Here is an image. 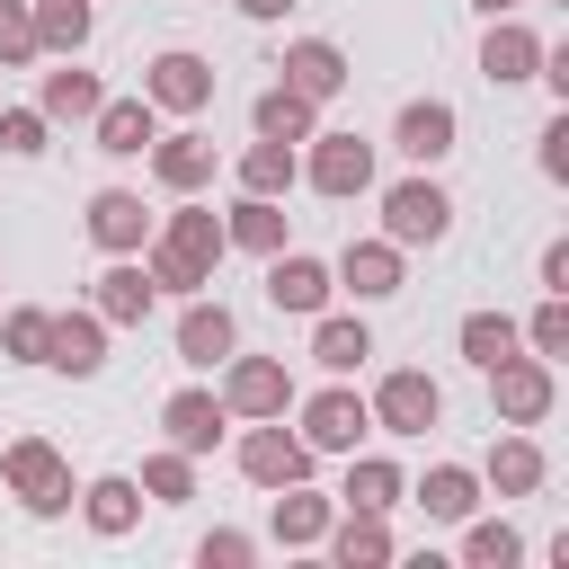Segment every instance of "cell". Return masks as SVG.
<instances>
[{"label":"cell","instance_id":"6da1fadb","mask_svg":"<svg viewBox=\"0 0 569 569\" xmlns=\"http://www.w3.org/2000/svg\"><path fill=\"white\" fill-rule=\"evenodd\" d=\"M0 480H9V498L27 507V516H62L80 489H71V462L44 445V436H18L9 453H0Z\"/></svg>","mask_w":569,"mask_h":569},{"label":"cell","instance_id":"7a4b0ae2","mask_svg":"<svg viewBox=\"0 0 569 569\" xmlns=\"http://www.w3.org/2000/svg\"><path fill=\"white\" fill-rule=\"evenodd\" d=\"M453 231V196L436 187V178H400L391 196H382V240H400V249H436Z\"/></svg>","mask_w":569,"mask_h":569},{"label":"cell","instance_id":"3957f363","mask_svg":"<svg viewBox=\"0 0 569 569\" xmlns=\"http://www.w3.org/2000/svg\"><path fill=\"white\" fill-rule=\"evenodd\" d=\"M222 409L231 418H284L293 409V373H284V356H222Z\"/></svg>","mask_w":569,"mask_h":569},{"label":"cell","instance_id":"277c9868","mask_svg":"<svg viewBox=\"0 0 569 569\" xmlns=\"http://www.w3.org/2000/svg\"><path fill=\"white\" fill-rule=\"evenodd\" d=\"M489 400H498V427H542L551 418V400H560V382H551V356H507V365H489Z\"/></svg>","mask_w":569,"mask_h":569},{"label":"cell","instance_id":"5b68a950","mask_svg":"<svg viewBox=\"0 0 569 569\" xmlns=\"http://www.w3.org/2000/svg\"><path fill=\"white\" fill-rule=\"evenodd\" d=\"M142 98H151L160 116H204V107H213V62L187 53V44H169V53L142 62Z\"/></svg>","mask_w":569,"mask_h":569},{"label":"cell","instance_id":"8992f818","mask_svg":"<svg viewBox=\"0 0 569 569\" xmlns=\"http://www.w3.org/2000/svg\"><path fill=\"white\" fill-rule=\"evenodd\" d=\"M293 436H302L311 453H356V445L373 436V409H365V400L347 391V373H338L329 391H311V400H302V427H293Z\"/></svg>","mask_w":569,"mask_h":569},{"label":"cell","instance_id":"52a82bcc","mask_svg":"<svg viewBox=\"0 0 569 569\" xmlns=\"http://www.w3.org/2000/svg\"><path fill=\"white\" fill-rule=\"evenodd\" d=\"M365 409H373V427H382V436H427V427L445 418V391H436L418 365H400V373H382V382H373V400H365Z\"/></svg>","mask_w":569,"mask_h":569},{"label":"cell","instance_id":"ba28073f","mask_svg":"<svg viewBox=\"0 0 569 569\" xmlns=\"http://www.w3.org/2000/svg\"><path fill=\"white\" fill-rule=\"evenodd\" d=\"M240 471L258 480V489H284V480H311V445L284 427V418H249V436H240Z\"/></svg>","mask_w":569,"mask_h":569},{"label":"cell","instance_id":"9c48e42d","mask_svg":"<svg viewBox=\"0 0 569 569\" xmlns=\"http://www.w3.org/2000/svg\"><path fill=\"white\" fill-rule=\"evenodd\" d=\"M302 178L320 187V196H365L373 187V142L365 133H311V160H302Z\"/></svg>","mask_w":569,"mask_h":569},{"label":"cell","instance_id":"30bf717a","mask_svg":"<svg viewBox=\"0 0 569 569\" xmlns=\"http://www.w3.org/2000/svg\"><path fill=\"white\" fill-rule=\"evenodd\" d=\"M151 231H160V213H151L133 187H98V196H89V240H98L107 258H133Z\"/></svg>","mask_w":569,"mask_h":569},{"label":"cell","instance_id":"8fae6325","mask_svg":"<svg viewBox=\"0 0 569 569\" xmlns=\"http://www.w3.org/2000/svg\"><path fill=\"white\" fill-rule=\"evenodd\" d=\"M453 142H462V116H453L445 98H409V107H400V124H391V151H400V160H418V169H436Z\"/></svg>","mask_w":569,"mask_h":569},{"label":"cell","instance_id":"7c38bea8","mask_svg":"<svg viewBox=\"0 0 569 569\" xmlns=\"http://www.w3.org/2000/svg\"><path fill=\"white\" fill-rule=\"evenodd\" d=\"M329 293H338V276H329L320 258H302V249H276V258H267V302H276V311L311 320V311H329Z\"/></svg>","mask_w":569,"mask_h":569},{"label":"cell","instance_id":"4fadbf2b","mask_svg":"<svg viewBox=\"0 0 569 569\" xmlns=\"http://www.w3.org/2000/svg\"><path fill=\"white\" fill-rule=\"evenodd\" d=\"M222 427H231L222 391H196V382H187V391H169V400H160V436H169L178 453H213V445H222Z\"/></svg>","mask_w":569,"mask_h":569},{"label":"cell","instance_id":"5bb4252c","mask_svg":"<svg viewBox=\"0 0 569 569\" xmlns=\"http://www.w3.org/2000/svg\"><path fill=\"white\" fill-rule=\"evenodd\" d=\"M276 71H284V89H302V98H311V107H329V98H338V89H347V71H356V62H347V53H338V44H329V36H293V44H284V62H276Z\"/></svg>","mask_w":569,"mask_h":569},{"label":"cell","instance_id":"9a60e30c","mask_svg":"<svg viewBox=\"0 0 569 569\" xmlns=\"http://www.w3.org/2000/svg\"><path fill=\"white\" fill-rule=\"evenodd\" d=\"M89 133H98V151H107V160H142V151H151V133H160V107H151L142 89H133V98H98Z\"/></svg>","mask_w":569,"mask_h":569},{"label":"cell","instance_id":"2e32d148","mask_svg":"<svg viewBox=\"0 0 569 569\" xmlns=\"http://www.w3.org/2000/svg\"><path fill=\"white\" fill-rule=\"evenodd\" d=\"M151 302H160V293H151L142 258H107V276L89 284V311H98L107 329H142V320H151Z\"/></svg>","mask_w":569,"mask_h":569},{"label":"cell","instance_id":"e0dca14e","mask_svg":"<svg viewBox=\"0 0 569 569\" xmlns=\"http://www.w3.org/2000/svg\"><path fill=\"white\" fill-rule=\"evenodd\" d=\"M240 347V320L222 311V302H204V293H187V311H178V365H196V373H213L222 356Z\"/></svg>","mask_w":569,"mask_h":569},{"label":"cell","instance_id":"ac0fdd59","mask_svg":"<svg viewBox=\"0 0 569 569\" xmlns=\"http://www.w3.org/2000/svg\"><path fill=\"white\" fill-rule=\"evenodd\" d=\"M329 276H338L356 302H391V293H400V240H347Z\"/></svg>","mask_w":569,"mask_h":569},{"label":"cell","instance_id":"d6986e66","mask_svg":"<svg viewBox=\"0 0 569 569\" xmlns=\"http://www.w3.org/2000/svg\"><path fill=\"white\" fill-rule=\"evenodd\" d=\"M44 365H53V373H71V382H89V373L107 365V320H98V311H53Z\"/></svg>","mask_w":569,"mask_h":569},{"label":"cell","instance_id":"ffe728a7","mask_svg":"<svg viewBox=\"0 0 569 569\" xmlns=\"http://www.w3.org/2000/svg\"><path fill=\"white\" fill-rule=\"evenodd\" d=\"M329 516H338V498H320L311 480H284V489H276V516H267V533H276L284 551H311V542L329 533Z\"/></svg>","mask_w":569,"mask_h":569},{"label":"cell","instance_id":"44dd1931","mask_svg":"<svg viewBox=\"0 0 569 569\" xmlns=\"http://www.w3.org/2000/svg\"><path fill=\"white\" fill-rule=\"evenodd\" d=\"M480 71H489L498 89L533 80V71H542V36H533V27H516V18H489V36H480Z\"/></svg>","mask_w":569,"mask_h":569},{"label":"cell","instance_id":"7402d4cb","mask_svg":"<svg viewBox=\"0 0 569 569\" xmlns=\"http://www.w3.org/2000/svg\"><path fill=\"white\" fill-rule=\"evenodd\" d=\"M71 507L89 516V533H107V542H116V533H133V525H142V480H124V471H98V480H89Z\"/></svg>","mask_w":569,"mask_h":569},{"label":"cell","instance_id":"603a6c76","mask_svg":"<svg viewBox=\"0 0 569 569\" xmlns=\"http://www.w3.org/2000/svg\"><path fill=\"white\" fill-rule=\"evenodd\" d=\"M320 542H329V560H338V569H382V560L400 551V542H391V525H382V516H365V507L329 516V533H320Z\"/></svg>","mask_w":569,"mask_h":569},{"label":"cell","instance_id":"cb8c5ba5","mask_svg":"<svg viewBox=\"0 0 569 569\" xmlns=\"http://www.w3.org/2000/svg\"><path fill=\"white\" fill-rule=\"evenodd\" d=\"M151 178H160L169 196H196V187L213 178V142H204V133H151Z\"/></svg>","mask_w":569,"mask_h":569},{"label":"cell","instance_id":"d4e9b609","mask_svg":"<svg viewBox=\"0 0 569 569\" xmlns=\"http://www.w3.org/2000/svg\"><path fill=\"white\" fill-rule=\"evenodd\" d=\"M365 356H373V329L356 311H311V365L320 373H356Z\"/></svg>","mask_w":569,"mask_h":569},{"label":"cell","instance_id":"484cf974","mask_svg":"<svg viewBox=\"0 0 569 569\" xmlns=\"http://www.w3.org/2000/svg\"><path fill=\"white\" fill-rule=\"evenodd\" d=\"M98 71H80L71 53H62V71H44V89H36V107H44V124H89L98 116Z\"/></svg>","mask_w":569,"mask_h":569},{"label":"cell","instance_id":"4316f807","mask_svg":"<svg viewBox=\"0 0 569 569\" xmlns=\"http://www.w3.org/2000/svg\"><path fill=\"white\" fill-rule=\"evenodd\" d=\"M222 231H231V249L276 258V249H284V196H240V204L222 213Z\"/></svg>","mask_w":569,"mask_h":569},{"label":"cell","instance_id":"83f0119b","mask_svg":"<svg viewBox=\"0 0 569 569\" xmlns=\"http://www.w3.org/2000/svg\"><path fill=\"white\" fill-rule=\"evenodd\" d=\"M453 347H462V365H471V373H489V365H507V356L525 347V329H516L507 311H462Z\"/></svg>","mask_w":569,"mask_h":569},{"label":"cell","instance_id":"f1b7e54d","mask_svg":"<svg viewBox=\"0 0 569 569\" xmlns=\"http://www.w3.org/2000/svg\"><path fill=\"white\" fill-rule=\"evenodd\" d=\"M542 471H551V462H542V445H533V436H498L480 480H489L498 498H533V489H542Z\"/></svg>","mask_w":569,"mask_h":569},{"label":"cell","instance_id":"f546056e","mask_svg":"<svg viewBox=\"0 0 569 569\" xmlns=\"http://www.w3.org/2000/svg\"><path fill=\"white\" fill-rule=\"evenodd\" d=\"M347 507H365V516H391L400 498H409V480H400V462H382V453H347V489H338Z\"/></svg>","mask_w":569,"mask_h":569},{"label":"cell","instance_id":"4dcf8cb0","mask_svg":"<svg viewBox=\"0 0 569 569\" xmlns=\"http://www.w3.org/2000/svg\"><path fill=\"white\" fill-rule=\"evenodd\" d=\"M249 124H258L267 142H311V133H320V107H311L302 89H284V80H276V89L249 107Z\"/></svg>","mask_w":569,"mask_h":569},{"label":"cell","instance_id":"1f68e13d","mask_svg":"<svg viewBox=\"0 0 569 569\" xmlns=\"http://www.w3.org/2000/svg\"><path fill=\"white\" fill-rule=\"evenodd\" d=\"M231 178H240V196H293L302 160H293V142H267V133H258V142L240 151V169H231Z\"/></svg>","mask_w":569,"mask_h":569},{"label":"cell","instance_id":"d6a6232c","mask_svg":"<svg viewBox=\"0 0 569 569\" xmlns=\"http://www.w3.org/2000/svg\"><path fill=\"white\" fill-rule=\"evenodd\" d=\"M409 498H418V507H427L436 525H462V516L480 507V471H462V462H436V471H427V480H418Z\"/></svg>","mask_w":569,"mask_h":569},{"label":"cell","instance_id":"836d02e7","mask_svg":"<svg viewBox=\"0 0 569 569\" xmlns=\"http://www.w3.org/2000/svg\"><path fill=\"white\" fill-rule=\"evenodd\" d=\"M36 9V53H80L98 36V9L89 0H27Z\"/></svg>","mask_w":569,"mask_h":569},{"label":"cell","instance_id":"e575fe53","mask_svg":"<svg viewBox=\"0 0 569 569\" xmlns=\"http://www.w3.org/2000/svg\"><path fill=\"white\" fill-rule=\"evenodd\" d=\"M462 560L471 569H516L525 560V533L507 516H462Z\"/></svg>","mask_w":569,"mask_h":569},{"label":"cell","instance_id":"d590c367","mask_svg":"<svg viewBox=\"0 0 569 569\" xmlns=\"http://www.w3.org/2000/svg\"><path fill=\"white\" fill-rule=\"evenodd\" d=\"M142 498H151V507H187V498H196V453L160 445V453L142 462Z\"/></svg>","mask_w":569,"mask_h":569},{"label":"cell","instance_id":"8d00e7d4","mask_svg":"<svg viewBox=\"0 0 569 569\" xmlns=\"http://www.w3.org/2000/svg\"><path fill=\"white\" fill-rule=\"evenodd\" d=\"M44 338H53V311H36V302L0 320V356L9 365H44Z\"/></svg>","mask_w":569,"mask_h":569},{"label":"cell","instance_id":"74e56055","mask_svg":"<svg viewBox=\"0 0 569 569\" xmlns=\"http://www.w3.org/2000/svg\"><path fill=\"white\" fill-rule=\"evenodd\" d=\"M525 329V347L533 356H569V293H542L533 302V320H516Z\"/></svg>","mask_w":569,"mask_h":569},{"label":"cell","instance_id":"f35d334b","mask_svg":"<svg viewBox=\"0 0 569 569\" xmlns=\"http://www.w3.org/2000/svg\"><path fill=\"white\" fill-rule=\"evenodd\" d=\"M44 133H53V124H44V107H0V151H9V160H36V151H44Z\"/></svg>","mask_w":569,"mask_h":569},{"label":"cell","instance_id":"ab89813d","mask_svg":"<svg viewBox=\"0 0 569 569\" xmlns=\"http://www.w3.org/2000/svg\"><path fill=\"white\" fill-rule=\"evenodd\" d=\"M36 62V9L27 0H0V71Z\"/></svg>","mask_w":569,"mask_h":569},{"label":"cell","instance_id":"60d3db41","mask_svg":"<svg viewBox=\"0 0 569 569\" xmlns=\"http://www.w3.org/2000/svg\"><path fill=\"white\" fill-rule=\"evenodd\" d=\"M196 560H204V569H240V560H258V542H249V533H231V525H213V533L196 542Z\"/></svg>","mask_w":569,"mask_h":569},{"label":"cell","instance_id":"b9f144b4","mask_svg":"<svg viewBox=\"0 0 569 569\" xmlns=\"http://www.w3.org/2000/svg\"><path fill=\"white\" fill-rule=\"evenodd\" d=\"M533 142H542V151H533V160H542V178H569V116H551Z\"/></svg>","mask_w":569,"mask_h":569},{"label":"cell","instance_id":"7bdbcfd3","mask_svg":"<svg viewBox=\"0 0 569 569\" xmlns=\"http://www.w3.org/2000/svg\"><path fill=\"white\" fill-rule=\"evenodd\" d=\"M542 293H569V240L542 249Z\"/></svg>","mask_w":569,"mask_h":569},{"label":"cell","instance_id":"ee69618b","mask_svg":"<svg viewBox=\"0 0 569 569\" xmlns=\"http://www.w3.org/2000/svg\"><path fill=\"white\" fill-rule=\"evenodd\" d=\"M231 9H240V18H258V27H276V18L293 9V0H231Z\"/></svg>","mask_w":569,"mask_h":569},{"label":"cell","instance_id":"f6af8a7d","mask_svg":"<svg viewBox=\"0 0 569 569\" xmlns=\"http://www.w3.org/2000/svg\"><path fill=\"white\" fill-rule=\"evenodd\" d=\"M471 9H480V18H516L525 0H471Z\"/></svg>","mask_w":569,"mask_h":569}]
</instances>
